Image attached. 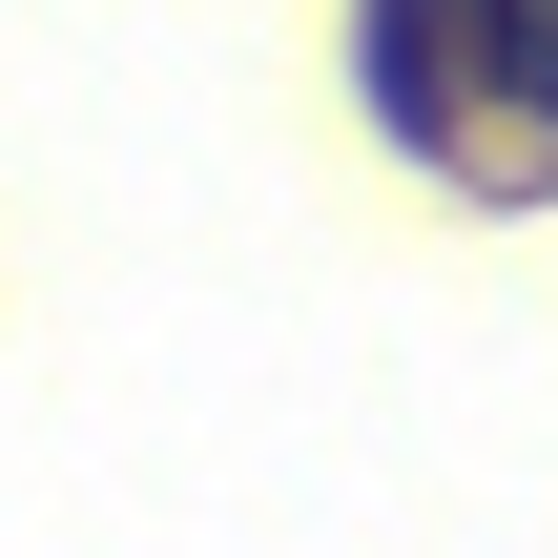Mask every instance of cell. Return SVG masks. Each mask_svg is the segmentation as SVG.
Instances as JSON below:
<instances>
[{"instance_id":"cell-1","label":"cell","mask_w":558,"mask_h":558,"mask_svg":"<svg viewBox=\"0 0 558 558\" xmlns=\"http://www.w3.org/2000/svg\"><path fill=\"white\" fill-rule=\"evenodd\" d=\"M497 83H518V104L558 124V0H518V21H497Z\"/></svg>"}]
</instances>
